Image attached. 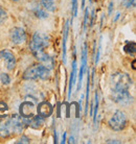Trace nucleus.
I'll use <instances>...</instances> for the list:
<instances>
[{"label":"nucleus","instance_id":"9d476101","mask_svg":"<svg viewBox=\"0 0 136 144\" xmlns=\"http://www.w3.org/2000/svg\"><path fill=\"white\" fill-rule=\"evenodd\" d=\"M35 106L31 102L28 101H24L21 106H20V115L23 118H30L35 114Z\"/></svg>","mask_w":136,"mask_h":144},{"label":"nucleus","instance_id":"bb28decb","mask_svg":"<svg viewBox=\"0 0 136 144\" xmlns=\"http://www.w3.org/2000/svg\"><path fill=\"white\" fill-rule=\"evenodd\" d=\"M112 6H113V3L111 2V3L109 4V14H111V12H112Z\"/></svg>","mask_w":136,"mask_h":144},{"label":"nucleus","instance_id":"4be33fe9","mask_svg":"<svg viewBox=\"0 0 136 144\" xmlns=\"http://www.w3.org/2000/svg\"><path fill=\"white\" fill-rule=\"evenodd\" d=\"M72 2V15L73 17H77L78 15V0H71Z\"/></svg>","mask_w":136,"mask_h":144},{"label":"nucleus","instance_id":"f3484780","mask_svg":"<svg viewBox=\"0 0 136 144\" xmlns=\"http://www.w3.org/2000/svg\"><path fill=\"white\" fill-rule=\"evenodd\" d=\"M32 12H34L35 16H36L37 18H39V19H46V18H48V14H47L45 11H43L42 8L37 7V8H34Z\"/></svg>","mask_w":136,"mask_h":144},{"label":"nucleus","instance_id":"a211bd4d","mask_svg":"<svg viewBox=\"0 0 136 144\" xmlns=\"http://www.w3.org/2000/svg\"><path fill=\"white\" fill-rule=\"evenodd\" d=\"M7 112H8L7 105L5 102L0 101V117L1 118H5L7 116Z\"/></svg>","mask_w":136,"mask_h":144},{"label":"nucleus","instance_id":"6e6552de","mask_svg":"<svg viewBox=\"0 0 136 144\" xmlns=\"http://www.w3.org/2000/svg\"><path fill=\"white\" fill-rule=\"evenodd\" d=\"M0 58L4 62L6 68L8 70H13L15 68L16 59H15V57H14L13 52L10 51L8 49H3V50L0 51Z\"/></svg>","mask_w":136,"mask_h":144},{"label":"nucleus","instance_id":"f257e3e1","mask_svg":"<svg viewBox=\"0 0 136 144\" xmlns=\"http://www.w3.org/2000/svg\"><path fill=\"white\" fill-rule=\"evenodd\" d=\"M24 121L19 115H13L11 118H4L0 121V136L7 138L14 134H20L23 131Z\"/></svg>","mask_w":136,"mask_h":144},{"label":"nucleus","instance_id":"aec40b11","mask_svg":"<svg viewBox=\"0 0 136 144\" xmlns=\"http://www.w3.org/2000/svg\"><path fill=\"white\" fill-rule=\"evenodd\" d=\"M0 80H1V83H2L3 85H8V84L11 83V78H10V76H8L6 73H1Z\"/></svg>","mask_w":136,"mask_h":144},{"label":"nucleus","instance_id":"39448f33","mask_svg":"<svg viewBox=\"0 0 136 144\" xmlns=\"http://www.w3.org/2000/svg\"><path fill=\"white\" fill-rule=\"evenodd\" d=\"M49 44V38L47 34L36 31L32 36V41L30 43V50H36V49H44L47 47Z\"/></svg>","mask_w":136,"mask_h":144},{"label":"nucleus","instance_id":"423d86ee","mask_svg":"<svg viewBox=\"0 0 136 144\" xmlns=\"http://www.w3.org/2000/svg\"><path fill=\"white\" fill-rule=\"evenodd\" d=\"M112 98L120 106H129L133 101V97L129 93V90L125 91H112Z\"/></svg>","mask_w":136,"mask_h":144},{"label":"nucleus","instance_id":"cd10ccee","mask_svg":"<svg viewBox=\"0 0 136 144\" xmlns=\"http://www.w3.org/2000/svg\"><path fill=\"white\" fill-rule=\"evenodd\" d=\"M119 16H120V15H119V13H118V14L116 15V17H115V19H114V21H116V20H117V19L119 18Z\"/></svg>","mask_w":136,"mask_h":144},{"label":"nucleus","instance_id":"b1692460","mask_svg":"<svg viewBox=\"0 0 136 144\" xmlns=\"http://www.w3.org/2000/svg\"><path fill=\"white\" fill-rule=\"evenodd\" d=\"M87 19H88V9H86V12H85V20H84V29L86 28V25H87Z\"/></svg>","mask_w":136,"mask_h":144},{"label":"nucleus","instance_id":"6ab92c4d","mask_svg":"<svg viewBox=\"0 0 136 144\" xmlns=\"http://www.w3.org/2000/svg\"><path fill=\"white\" fill-rule=\"evenodd\" d=\"M94 100H95V103H94V113H93V120H94V123H95V122H96V115H97V109H99V97H97V94H95Z\"/></svg>","mask_w":136,"mask_h":144},{"label":"nucleus","instance_id":"412c9836","mask_svg":"<svg viewBox=\"0 0 136 144\" xmlns=\"http://www.w3.org/2000/svg\"><path fill=\"white\" fill-rule=\"evenodd\" d=\"M6 18H7V14H6V12H5L3 8L0 7V25L3 24V22L6 20Z\"/></svg>","mask_w":136,"mask_h":144},{"label":"nucleus","instance_id":"c85d7f7f","mask_svg":"<svg viewBox=\"0 0 136 144\" xmlns=\"http://www.w3.org/2000/svg\"><path fill=\"white\" fill-rule=\"evenodd\" d=\"M12 1H19V0H12Z\"/></svg>","mask_w":136,"mask_h":144},{"label":"nucleus","instance_id":"f8f14e48","mask_svg":"<svg viewBox=\"0 0 136 144\" xmlns=\"http://www.w3.org/2000/svg\"><path fill=\"white\" fill-rule=\"evenodd\" d=\"M38 115L42 116L43 118H46V117H49L53 113V106L47 102V101H43L41 102L39 106H38Z\"/></svg>","mask_w":136,"mask_h":144},{"label":"nucleus","instance_id":"5701e85b","mask_svg":"<svg viewBox=\"0 0 136 144\" xmlns=\"http://www.w3.org/2000/svg\"><path fill=\"white\" fill-rule=\"evenodd\" d=\"M17 143H25V144H28L29 143V139L27 138L26 136H22L20 139H19V141H17Z\"/></svg>","mask_w":136,"mask_h":144},{"label":"nucleus","instance_id":"a878e982","mask_svg":"<svg viewBox=\"0 0 136 144\" xmlns=\"http://www.w3.org/2000/svg\"><path fill=\"white\" fill-rule=\"evenodd\" d=\"M107 143H120L119 141H117V140H108V141H106Z\"/></svg>","mask_w":136,"mask_h":144},{"label":"nucleus","instance_id":"1a4fd4ad","mask_svg":"<svg viewBox=\"0 0 136 144\" xmlns=\"http://www.w3.org/2000/svg\"><path fill=\"white\" fill-rule=\"evenodd\" d=\"M23 121H24V123L28 124L30 127H32L35 130H38V128L42 127L43 124H44V118L40 115H34L30 118H23Z\"/></svg>","mask_w":136,"mask_h":144},{"label":"nucleus","instance_id":"2eb2a0df","mask_svg":"<svg viewBox=\"0 0 136 144\" xmlns=\"http://www.w3.org/2000/svg\"><path fill=\"white\" fill-rule=\"evenodd\" d=\"M68 21L64 25V38H63V61L64 64H66V42H67V37H68Z\"/></svg>","mask_w":136,"mask_h":144},{"label":"nucleus","instance_id":"7ed1b4c3","mask_svg":"<svg viewBox=\"0 0 136 144\" xmlns=\"http://www.w3.org/2000/svg\"><path fill=\"white\" fill-rule=\"evenodd\" d=\"M50 75V70L43 65H35L31 66L23 73L22 78L25 81H34V80H47Z\"/></svg>","mask_w":136,"mask_h":144},{"label":"nucleus","instance_id":"20e7f679","mask_svg":"<svg viewBox=\"0 0 136 144\" xmlns=\"http://www.w3.org/2000/svg\"><path fill=\"white\" fill-rule=\"evenodd\" d=\"M108 124L114 131H121L127 125V116L121 111H116L109 119Z\"/></svg>","mask_w":136,"mask_h":144},{"label":"nucleus","instance_id":"0eeeda50","mask_svg":"<svg viewBox=\"0 0 136 144\" xmlns=\"http://www.w3.org/2000/svg\"><path fill=\"white\" fill-rule=\"evenodd\" d=\"M10 38L12 43L16 45L23 44L26 41V33L25 30L21 27H14L10 32Z\"/></svg>","mask_w":136,"mask_h":144},{"label":"nucleus","instance_id":"9b49d317","mask_svg":"<svg viewBox=\"0 0 136 144\" xmlns=\"http://www.w3.org/2000/svg\"><path fill=\"white\" fill-rule=\"evenodd\" d=\"M86 66H87V45L84 44V48L82 51V65H81V70L79 73V86H78V91H80L82 87V82H83V75L84 72L86 70Z\"/></svg>","mask_w":136,"mask_h":144},{"label":"nucleus","instance_id":"dca6fc26","mask_svg":"<svg viewBox=\"0 0 136 144\" xmlns=\"http://www.w3.org/2000/svg\"><path fill=\"white\" fill-rule=\"evenodd\" d=\"M41 5L44 9L48 12H54L55 11V4L54 0H41Z\"/></svg>","mask_w":136,"mask_h":144},{"label":"nucleus","instance_id":"ddd939ff","mask_svg":"<svg viewBox=\"0 0 136 144\" xmlns=\"http://www.w3.org/2000/svg\"><path fill=\"white\" fill-rule=\"evenodd\" d=\"M31 52L34 53V56L36 57V58L39 61V62H42V63H49L50 58L48 57V54H46L44 52L43 49H36V50H31Z\"/></svg>","mask_w":136,"mask_h":144},{"label":"nucleus","instance_id":"4468645a","mask_svg":"<svg viewBox=\"0 0 136 144\" xmlns=\"http://www.w3.org/2000/svg\"><path fill=\"white\" fill-rule=\"evenodd\" d=\"M76 76H77V62L73 61L72 63V70H71V74H70V81H69V90H68V98H70L71 96V91H72V87L76 83Z\"/></svg>","mask_w":136,"mask_h":144},{"label":"nucleus","instance_id":"393cba45","mask_svg":"<svg viewBox=\"0 0 136 144\" xmlns=\"http://www.w3.org/2000/svg\"><path fill=\"white\" fill-rule=\"evenodd\" d=\"M131 5H132V6H135V0H130V1H129V3L127 4V6H128V7H130Z\"/></svg>","mask_w":136,"mask_h":144},{"label":"nucleus","instance_id":"f03ea898","mask_svg":"<svg viewBox=\"0 0 136 144\" xmlns=\"http://www.w3.org/2000/svg\"><path fill=\"white\" fill-rule=\"evenodd\" d=\"M110 85L112 91H125L131 87L132 80L125 72H115L110 77Z\"/></svg>","mask_w":136,"mask_h":144}]
</instances>
